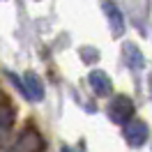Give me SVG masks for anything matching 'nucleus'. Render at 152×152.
Listing matches in <instances>:
<instances>
[{
    "mask_svg": "<svg viewBox=\"0 0 152 152\" xmlns=\"http://www.w3.org/2000/svg\"><path fill=\"white\" fill-rule=\"evenodd\" d=\"M106 113H108V120L113 124H127L134 118V104L127 95H115L106 108Z\"/></svg>",
    "mask_w": 152,
    "mask_h": 152,
    "instance_id": "obj_1",
    "label": "nucleus"
},
{
    "mask_svg": "<svg viewBox=\"0 0 152 152\" xmlns=\"http://www.w3.org/2000/svg\"><path fill=\"white\" fill-rule=\"evenodd\" d=\"M124 127V141L129 143L132 148H141L143 143H145V138L150 136V129H148V124L143 122V120H136V118H132L127 124H122Z\"/></svg>",
    "mask_w": 152,
    "mask_h": 152,
    "instance_id": "obj_2",
    "label": "nucleus"
},
{
    "mask_svg": "<svg viewBox=\"0 0 152 152\" xmlns=\"http://www.w3.org/2000/svg\"><path fill=\"white\" fill-rule=\"evenodd\" d=\"M104 12H106V16H108L113 37H120V35L124 32V16H122V12H120V7H118L115 2H111V0H106L104 2Z\"/></svg>",
    "mask_w": 152,
    "mask_h": 152,
    "instance_id": "obj_3",
    "label": "nucleus"
},
{
    "mask_svg": "<svg viewBox=\"0 0 152 152\" xmlns=\"http://www.w3.org/2000/svg\"><path fill=\"white\" fill-rule=\"evenodd\" d=\"M88 81H90V88L95 90V95H99V97H108L111 92H113V83H111V78H108L106 72L95 69V72L90 74Z\"/></svg>",
    "mask_w": 152,
    "mask_h": 152,
    "instance_id": "obj_4",
    "label": "nucleus"
},
{
    "mask_svg": "<svg viewBox=\"0 0 152 152\" xmlns=\"http://www.w3.org/2000/svg\"><path fill=\"white\" fill-rule=\"evenodd\" d=\"M23 83H26V95H28L30 102H42L44 99V86H42V81L35 72H28L23 76Z\"/></svg>",
    "mask_w": 152,
    "mask_h": 152,
    "instance_id": "obj_5",
    "label": "nucleus"
},
{
    "mask_svg": "<svg viewBox=\"0 0 152 152\" xmlns=\"http://www.w3.org/2000/svg\"><path fill=\"white\" fill-rule=\"evenodd\" d=\"M39 148H42L39 134L32 132V129H26V132L21 134V138H19V143H16L14 152H37Z\"/></svg>",
    "mask_w": 152,
    "mask_h": 152,
    "instance_id": "obj_6",
    "label": "nucleus"
},
{
    "mask_svg": "<svg viewBox=\"0 0 152 152\" xmlns=\"http://www.w3.org/2000/svg\"><path fill=\"white\" fill-rule=\"evenodd\" d=\"M122 53H124V58H127V65H129V67H134V69H141V67H143V62H145V58H143L141 48L136 46L134 42L124 44V46H122Z\"/></svg>",
    "mask_w": 152,
    "mask_h": 152,
    "instance_id": "obj_7",
    "label": "nucleus"
},
{
    "mask_svg": "<svg viewBox=\"0 0 152 152\" xmlns=\"http://www.w3.org/2000/svg\"><path fill=\"white\" fill-rule=\"evenodd\" d=\"M12 122H14V118H12V111L7 106H0V138L5 136V134L10 132Z\"/></svg>",
    "mask_w": 152,
    "mask_h": 152,
    "instance_id": "obj_8",
    "label": "nucleus"
},
{
    "mask_svg": "<svg viewBox=\"0 0 152 152\" xmlns=\"http://www.w3.org/2000/svg\"><path fill=\"white\" fill-rule=\"evenodd\" d=\"M62 152H72V150H69V148H62Z\"/></svg>",
    "mask_w": 152,
    "mask_h": 152,
    "instance_id": "obj_9",
    "label": "nucleus"
}]
</instances>
